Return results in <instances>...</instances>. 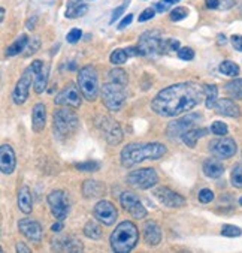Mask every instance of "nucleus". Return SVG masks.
Segmentation results:
<instances>
[{"label": "nucleus", "mask_w": 242, "mask_h": 253, "mask_svg": "<svg viewBox=\"0 0 242 253\" xmlns=\"http://www.w3.org/2000/svg\"><path fill=\"white\" fill-rule=\"evenodd\" d=\"M204 96V87L196 83L173 84L153 99L151 110L162 117H176L198 107Z\"/></svg>", "instance_id": "nucleus-1"}, {"label": "nucleus", "mask_w": 242, "mask_h": 253, "mask_svg": "<svg viewBox=\"0 0 242 253\" xmlns=\"http://www.w3.org/2000/svg\"><path fill=\"white\" fill-rule=\"evenodd\" d=\"M166 153V147L160 142H133L123 148L121 162L124 167H135L143 161L160 159Z\"/></svg>", "instance_id": "nucleus-2"}, {"label": "nucleus", "mask_w": 242, "mask_h": 253, "mask_svg": "<svg viewBox=\"0 0 242 253\" xmlns=\"http://www.w3.org/2000/svg\"><path fill=\"white\" fill-rule=\"evenodd\" d=\"M139 241V231L135 223L124 220L111 234V247L117 253H127L136 247Z\"/></svg>", "instance_id": "nucleus-3"}, {"label": "nucleus", "mask_w": 242, "mask_h": 253, "mask_svg": "<svg viewBox=\"0 0 242 253\" xmlns=\"http://www.w3.org/2000/svg\"><path fill=\"white\" fill-rule=\"evenodd\" d=\"M78 87L81 90V94L93 102L99 94V77L98 72L93 66H84L78 72Z\"/></svg>", "instance_id": "nucleus-4"}, {"label": "nucleus", "mask_w": 242, "mask_h": 253, "mask_svg": "<svg viewBox=\"0 0 242 253\" xmlns=\"http://www.w3.org/2000/svg\"><path fill=\"white\" fill-rule=\"evenodd\" d=\"M53 120H54V132L62 138L70 136L78 127V117L72 110H69V107L56 110L53 114Z\"/></svg>", "instance_id": "nucleus-5"}, {"label": "nucleus", "mask_w": 242, "mask_h": 253, "mask_svg": "<svg viewBox=\"0 0 242 253\" xmlns=\"http://www.w3.org/2000/svg\"><path fill=\"white\" fill-rule=\"evenodd\" d=\"M127 97L126 85L118 83H108L102 87V100L104 105L111 111H118L123 108Z\"/></svg>", "instance_id": "nucleus-6"}, {"label": "nucleus", "mask_w": 242, "mask_h": 253, "mask_svg": "<svg viewBox=\"0 0 242 253\" xmlns=\"http://www.w3.org/2000/svg\"><path fill=\"white\" fill-rule=\"evenodd\" d=\"M201 122H202V117L199 114H188L182 119H178V120L169 123L168 132H166L168 138L172 141H178L179 138L184 136L185 132H188L193 127H196Z\"/></svg>", "instance_id": "nucleus-7"}, {"label": "nucleus", "mask_w": 242, "mask_h": 253, "mask_svg": "<svg viewBox=\"0 0 242 253\" xmlns=\"http://www.w3.org/2000/svg\"><path fill=\"white\" fill-rule=\"evenodd\" d=\"M157 181H159V175L154 168H142L127 175V183L140 190L151 189L153 186L157 184Z\"/></svg>", "instance_id": "nucleus-8"}, {"label": "nucleus", "mask_w": 242, "mask_h": 253, "mask_svg": "<svg viewBox=\"0 0 242 253\" xmlns=\"http://www.w3.org/2000/svg\"><path fill=\"white\" fill-rule=\"evenodd\" d=\"M160 43H162V33L159 30H148L142 33L138 41L140 56H151L159 53Z\"/></svg>", "instance_id": "nucleus-9"}, {"label": "nucleus", "mask_w": 242, "mask_h": 253, "mask_svg": "<svg viewBox=\"0 0 242 253\" xmlns=\"http://www.w3.org/2000/svg\"><path fill=\"white\" fill-rule=\"evenodd\" d=\"M48 204H50L51 213L56 219L63 220L69 213V201L68 195L63 190H53L48 195Z\"/></svg>", "instance_id": "nucleus-10"}, {"label": "nucleus", "mask_w": 242, "mask_h": 253, "mask_svg": "<svg viewBox=\"0 0 242 253\" xmlns=\"http://www.w3.org/2000/svg\"><path fill=\"white\" fill-rule=\"evenodd\" d=\"M33 78H35L33 71H32V68L29 66V68L24 71V74L21 75V78L18 80V83H17V85H15V88H14V91H12V100H14V102H15L17 105H23V104L26 102V100H27L30 87H32V84H33Z\"/></svg>", "instance_id": "nucleus-11"}, {"label": "nucleus", "mask_w": 242, "mask_h": 253, "mask_svg": "<svg viewBox=\"0 0 242 253\" xmlns=\"http://www.w3.org/2000/svg\"><path fill=\"white\" fill-rule=\"evenodd\" d=\"M209 151L217 159H229L236 153V142L233 138H218L214 139L209 145Z\"/></svg>", "instance_id": "nucleus-12"}, {"label": "nucleus", "mask_w": 242, "mask_h": 253, "mask_svg": "<svg viewBox=\"0 0 242 253\" xmlns=\"http://www.w3.org/2000/svg\"><path fill=\"white\" fill-rule=\"evenodd\" d=\"M120 204L135 219H143L147 216V210H145V207L140 204L139 198L133 192H123L120 196Z\"/></svg>", "instance_id": "nucleus-13"}, {"label": "nucleus", "mask_w": 242, "mask_h": 253, "mask_svg": "<svg viewBox=\"0 0 242 253\" xmlns=\"http://www.w3.org/2000/svg\"><path fill=\"white\" fill-rule=\"evenodd\" d=\"M153 195L157 198L159 202H162L163 206L171 207V209H176V207H182L185 204V198L173 190H171L169 187L160 186L153 189Z\"/></svg>", "instance_id": "nucleus-14"}, {"label": "nucleus", "mask_w": 242, "mask_h": 253, "mask_svg": "<svg viewBox=\"0 0 242 253\" xmlns=\"http://www.w3.org/2000/svg\"><path fill=\"white\" fill-rule=\"evenodd\" d=\"M79 87L73 85V84H69L66 85L57 96H56V100L54 104L57 105H66V107H70V108H79L81 104H82V99H81V94L78 90Z\"/></svg>", "instance_id": "nucleus-15"}, {"label": "nucleus", "mask_w": 242, "mask_h": 253, "mask_svg": "<svg viewBox=\"0 0 242 253\" xmlns=\"http://www.w3.org/2000/svg\"><path fill=\"white\" fill-rule=\"evenodd\" d=\"M117 209L114 207L112 202L109 201H99L98 204L94 206V217L98 219L101 223L106 225V226H111L115 223L117 220Z\"/></svg>", "instance_id": "nucleus-16"}, {"label": "nucleus", "mask_w": 242, "mask_h": 253, "mask_svg": "<svg viewBox=\"0 0 242 253\" xmlns=\"http://www.w3.org/2000/svg\"><path fill=\"white\" fill-rule=\"evenodd\" d=\"M32 71H33V87L35 91L37 94H40L45 88H46V83H48V74H50V68H48L42 60H35L30 65Z\"/></svg>", "instance_id": "nucleus-17"}, {"label": "nucleus", "mask_w": 242, "mask_h": 253, "mask_svg": "<svg viewBox=\"0 0 242 253\" xmlns=\"http://www.w3.org/2000/svg\"><path fill=\"white\" fill-rule=\"evenodd\" d=\"M17 159H15V151L11 145L3 144L0 147V169L5 175H11L15 169Z\"/></svg>", "instance_id": "nucleus-18"}, {"label": "nucleus", "mask_w": 242, "mask_h": 253, "mask_svg": "<svg viewBox=\"0 0 242 253\" xmlns=\"http://www.w3.org/2000/svg\"><path fill=\"white\" fill-rule=\"evenodd\" d=\"M18 228H20L21 234L26 238H29L30 241H40L43 231H42V226L39 222L32 220V219H23L18 222Z\"/></svg>", "instance_id": "nucleus-19"}, {"label": "nucleus", "mask_w": 242, "mask_h": 253, "mask_svg": "<svg viewBox=\"0 0 242 253\" xmlns=\"http://www.w3.org/2000/svg\"><path fill=\"white\" fill-rule=\"evenodd\" d=\"M102 132L105 135V139L108 141V144L111 145H117L121 142L123 139V132L120 129V125L111 119H104L102 123Z\"/></svg>", "instance_id": "nucleus-20"}, {"label": "nucleus", "mask_w": 242, "mask_h": 253, "mask_svg": "<svg viewBox=\"0 0 242 253\" xmlns=\"http://www.w3.org/2000/svg\"><path fill=\"white\" fill-rule=\"evenodd\" d=\"M53 250H62V252H81L82 243L81 240L75 237H62L53 240Z\"/></svg>", "instance_id": "nucleus-21"}, {"label": "nucleus", "mask_w": 242, "mask_h": 253, "mask_svg": "<svg viewBox=\"0 0 242 253\" xmlns=\"http://www.w3.org/2000/svg\"><path fill=\"white\" fill-rule=\"evenodd\" d=\"M214 110L217 114L232 117V119H238L241 116V108L233 102L232 99H218Z\"/></svg>", "instance_id": "nucleus-22"}, {"label": "nucleus", "mask_w": 242, "mask_h": 253, "mask_svg": "<svg viewBox=\"0 0 242 253\" xmlns=\"http://www.w3.org/2000/svg\"><path fill=\"white\" fill-rule=\"evenodd\" d=\"M143 238L147 241L148 246L151 247H156L160 241H162V231L160 228L157 226L156 222H147L143 226Z\"/></svg>", "instance_id": "nucleus-23"}, {"label": "nucleus", "mask_w": 242, "mask_h": 253, "mask_svg": "<svg viewBox=\"0 0 242 253\" xmlns=\"http://www.w3.org/2000/svg\"><path fill=\"white\" fill-rule=\"evenodd\" d=\"M32 123H33V130L35 132H42L46 123V108L43 104H36L33 108V116H32Z\"/></svg>", "instance_id": "nucleus-24"}, {"label": "nucleus", "mask_w": 242, "mask_h": 253, "mask_svg": "<svg viewBox=\"0 0 242 253\" xmlns=\"http://www.w3.org/2000/svg\"><path fill=\"white\" fill-rule=\"evenodd\" d=\"M88 11V6L84 3V0H69L66 8V18L75 20L78 17H82Z\"/></svg>", "instance_id": "nucleus-25"}, {"label": "nucleus", "mask_w": 242, "mask_h": 253, "mask_svg": "<svg viewBox=\"0 0 242 253\" xmlns=\"http://www.w3.org/2000/svg\"><path fill=\"white\" fill-rule=\"evenodd\" d=\"M204 172L207 177L209 178H218L221 177V174L224 172V167L221 162H218L217 159H208L204 164Z\"/></svg>", "instance_id": "nucleus-26"}, {"label": "nucleus", "mask_w": 242, "mask_h": 253, "mask_svg": "<svg viewBox=\"0 0 242 253\" xmlns=\"http://www.w3.org/2000/svg\"><path fill=\"white\" fill-rule=\"evenodd\" d=\"M82 193L85 198H99L104 193V186L94 180H87L82 186Z\"/></svg>", "instance_id": "nucleus-27"}, {"label": "nucleus", "mask_w": 242, "mask_h": 253, "mask_svg": "<svg viewBox=\"0 0 242 253\" xmlns=\"http://www.w3.org/2000/svg\"><path fill=\"white\" fill-rule=\"evenodd\" d=\"M32 193L27 186H23L18 193V207L23 213L29 214L32 211Z\"/></svg>", "instance_id": "nucleus-28"}, {"label": "nucleus", "mask_w": 242, "mask_h": 253, "mask_svg": "<svg viewBox=\"0 0 242 253\" xmlns=\"http://www.w3.org/2000/svg\"><path fill=\"white\" fill-rule=\"evenodd\" d=\"M224 90H226V93H227L232 99L241 100V99H242V80H241V78H235V80L229 81V83L224 85Z\"/></svg>", "instance_id": "nucleus-29"}, {"label": "nucleus", "mask_w": 242, "mask_h": 253, "mask_svg": "<svg viewBox=\"0 0 242 253\" xmlns=\"http://www.w3.org/2000/svg\"><path fill=\"white\" fill-rule=\"evenodd\" d=\"M29 45V38H27V35H20V38H17L9 46H8V49H6V54L8 56H17V54H20L23 49L26 48Z\"/></svg>", "instance_id": "nucleus-30"}, {"label": "nucleus", "mask_w": 242, "mask_h": 253, "mask_svg": "<svg viewBox=\"0 0 242 253\" xmlns=\"http://www.w3.org/2000/svg\"><path fill=\"white\" fill-rule=\"evenodd\" d=\"M204 93H205V105H207V108H214L215 107V104H217V97H218V88H217V85H214V84H205L204 85Z\"/></svg>", "instance_id": "nucleus-31"}, {"label": "nucleus", "mask_w": 242, "mask_h": 253, "mask_svg": "<svg viewBox=\"0 0 242 253\" xmlns=\"http://www.w3.org/2000/svg\"><path fill=\"white\" fill-rule=\"evenodd\" d=\"M204 135H207V130H205V129L193 127V129H190L188 132H185V133H184L182 141H184V144H187L188 147H195V145H196V142H198V139H199V138H202Z\"/></svg>", "instance_id": "nucleus-32"}, {"label": "nucleus", "mask_w": 242, "mask_h": 253, "mask_svg": "<svg viewBox=\"0 0 242 253\" xmlns=\"http://www.w3.org/2000/svg\"><path fill=\"white\" fill-rule=\"evenodd\" d=\"M84 234L88 237V238H91V240H101V237H102V229H101V226H99V223L98 222H87L85 223V226H84Z\"/></svg>", "instance_id": "nucleus-33"}, {"label": "nucleus", "mask_w": 242, "mask_h": 253, "mask_svg": "<svg viewBox=\"0 0 242 253\" xmlns=\"http://www.w3.org/2000/svg\"><path fill=\"white\" fill-rule=\"evenodd\" d=\"M220 72L223 75H227V77H238L241 69L239 66L235 63V62H230V60H226L220 65Z\"/></svg>", "instance_id": "nucleus-34"}, {"label": "nucleus", "mask_w": 242, "mask_h": 253, "mask_svg": "<svg viewBox=\"0 0 242 253\" xmlns=\"http://www.w3.org/2000/svg\"><path fill=\"white\" fill-rule=\"evenodd\" d=\"M127 59H129L127 51H126V49H121V48L114 49V51L111 53V57H109L112 65H124L127 62Z\"/></svg>", "instance_id": "nucleus-35"}, {"label": "nucleus", "mask_w": 242, "mask_h": 253, "mask_svg": "<svg viewBox=\"0 0 242 253\" xmlns=\"http://www.w3.org/2000/svg\"><path fill=\"white\" fill-rule=\"evenodd\" d=\"M108 77L111 78V81H112V83H118V84H123V85H126V84H127V74H126L123 69H120V68H114V69H111Z\"/></svg>", "instance_id": "nucleus-36"}, {"label": "nucleus", "mask_w": 242, "mask_h": 253, "mask_svg": "<svg viewBox=\"0 0 242 253\" xmlns=\"http://www.w3.org/2000/svg\"><path fill=\"white\" fill-rule=\"evenodd\" d=\"M230 183L238 187V189H242V165H238L232 169V174H230Z\"/></svg>", "instance_id": "nucleus-37"}, {"label": "nucleus", "mask_w": 242, "mask_h": 253, "mask_svg": "<svg viewBox=\"0 0 242 253\" xmlns=\"http://www.w3.org/2000/svg\"><path fill=\"white\" fill-rule=\"evenodd\" d=\"M211 132H212L214 135H218V136H226L227 132H229V127H227V125L223 123V122H214V123L211 125Z\"/></svg>", "instance_id": "nucleus-38"}, {"label": "nucleus", "mask_w": 242, "mask_h": 253, "mask_svg": "<svg viewBox=\"0 0 242 253\" xmlns=\"http://www.w3.org/2000/svg\"><path fill=\"white\" fill-rule=\"evenodd\" d=\"M221 234H223L224 237H239V235L242 234V231H241V228H238V226L224 225V226L221 228Z\"/></svg>", "instance_id": "nucleus-39"}, {"label": "nucleus", "mask_w": 242, "mask_h": 253, "mask_svg": "<svg viewBox=\"0 0 242 253\" xmlns=\"http://www.w3.org/2000/svg\"><path fill=\"white\" fill-rule=\"evenodd\" d=\"M178 57H179L181 60H187V62H190V60L195 59V51H193V49H191L190 46L179 48V49H178Z\"/></svg>", "instance_id": "nucleus-40"}, {"label": "nucleus", "mask_w": 242, "mask_h": 253, "mask_svg": "<svg viewBox=\"0 0 242 253\" xmlns=\"http://www.w3.org/2000/svg\"><path fill=\"white\" fill-rule=\"evenodd\" d=\"M76 169H81V171H98L101 168V164L99 162H84V164H76L75 165Z\"/></svg>", "instance_id": "nucleus-41"}, {"label": "nucleus", "mask_w": 242, "mask_h": 253, "mask_svg": "<svg viewBox=\"0 0 242 253\" xmlns=\"http://www.w3.org/2000/svg\"><path fill=\"white\" fill-rule=\"evenodd\" d=\"M187 14H188V11H187L185 8L178 6V8H175V9L171 12V20H172V21H181V20H184V18L187 17Z\"/></svg>", "instance_id": "nucleus-42"}, {"label": "nucleus", "mask_w": 242, "mask_h": 253, "mask_svg": "<svg viewBox=\"0 0 242 253\" xmlns=\"http://www.w3.org/2000/svg\"><path fill=\"white\" fill-rule=\"evenodd\" d=\"M214 199V192L209 190V189H202L199 192V201L202 202V204H208V202H211Z\"/></svg>", "instance_id": "nucleus-43"}, {"label": "nucleus", "mask_w": 242, "mask_h": 253, "mask_svg": "<svg viewBox=\"0 0 242 253\" xmlns=\"http://www.w3.org/2000/svg\"><path fill=\"white\" fill-rule=\"evenodd\" d=\"M81 36H82L81 29H72V30L68 33L66 39H68V42H69V43H76V42L81 39Z\"/></svg>", "instance_id": "nucleus-44"}, {"label": "nucleus", "mask_w": 242, "mask_h": 253, "mask_svg": "<svg viewBox=\"0 0 242 253\" xmlns=\"http://www.w3.org/2000/svg\"><path fill=\"white\" fill-rule=\"evenodd\" d=\"M154 14H156V9H153V8H147L145 9L140 15H139V23H145V21H148V20H151L153 17H154Z\"/></svg>", "instance_id": "nucleus-45"}, {"label": "nucleus", "mask_w": 242, "mask_h": 253, "mask_svg": "<svg viewBox=\"0 0 242 253\" xmlns=\"http://www.w3.org/2000/svg\"><path fill=\"white\" fill-rule=\"evenodd\" d=\"M230 42H232V45H233V48L236 49V51H241L242 53V36L235 35V36H232Z\"/></svg>", "instance_id": "nucleus-46"}, {"label": "nucleus", "mask_w": 242, "mask_h": 253, "mask_svg": "<svg viewBox=\"0 0 242 253\" xmlns=\"http://www.w3.org/2000/svg\"><path fill=\"white\" fill-rule=\"evenodd\" d=\"M40 46V42H39V38H35L33 41L29 42V48H27V54H33L36 49Z\"/></svg>", "instance_id": "nucleus-47"}, {"label": "nucleus", "mask_w": 242, "mask_h": 253, "mask_svg": "<svg viewBox=\"0 0 242 253\" xmlns=\"http://www.w3.org/2000/svg\"><path fill=\"white\" fill-rule=\"evenodd\" d=\"M132 21H133V15H132V14H129V15H127V17H124V18H123V21L118 24V30L126 29L127 26H130V24H132Z\"/></svg>", "instance_id": "nucleus-48"}, {"label": "nucleus", "mask_w": 242, "mask_h": 253, "mask_svg": "<svg viewBox=\"0 0 242 253\" xmlns=\"http://www.w3.org/2000/svg\"><path fill=\"white\" fill-rule=\"evenodd\" d=\"M124 9H126V6H118L114 12H112V18H111V24H114L120 17H121V14L124 12Z\"/></svg>", "instance_id": "nucleus-49"}, {"label": "nucleus", "mask_w": 242, "mask_h": 253, "mask_svg": "<svg viewBox=\"0 0 242 253\" xmlns=\"http://www.w3.org/2000/svg\"><path fill=\"white\" fill-rule=\"evenodd\" d=\"M205 5L208 9H218L220 8V0H205Z\"/></svg>", "instance_id": "nucleus-50"}, {"label": "nucleus", "mask_w": 242, "mask_h": 253, "mask_svg": "<svg viewBox=\"0 0 242 253\" xmlns=\"http://www.w3.org/2000/svg\"><path fill=\"white\" fill-rule=\"evenodd\" d=\"M168 9H169V3L165 2V0H163V2L156 3V11H157V12H166Z\"/></svg>", "instance_id": "nucleus-51"}, {"label": "nucleus", "mask_w": 242, "mask_h": 253, "mask_svg": "<svg viewBox=\"0 0 242 253\" xmlns=\"http://www.w3.org/2000/svg\"><path fill=\"white\" fill-rule=\"evenodd\" d=\"M17 252H18V253H30V249L26 247L24 243H18V244H17Z\"/></svg>", "instance_id": "nucleus-52"}, {"label": "nucleus", "mask_w": 242, "mask_h": 253, "mask_svg": "<svg viewBox=\"0 0 242 253\" xmlns=\"http://www.w3.org/2000/svg\"><path fill=\"white\" fill-rule=\"evenodd\" d=\"M51 229H53L54 232H60V231L63 229V223H62V222H59V223L53 225V226H51Z\"/></svg>", "instance_id": "nucleus-53"}, {"label": "nucleus", "mask_w": 242, "mask_h": 253, "mask_svg": "<svg viewBox=\"0 0 242 253\" xmlns=\"http://www.w3.org/2000/svg\"><path fill=\"white\" fill-rule=\"evenodd\" d=\"M218 41H220V42H218L220 45H224V43H226V36L220 35V36H218Z\"/></svg>", "instance_id": "nucleus-54"}, {"label": "nucleus", "mask_w": 242, "mask_h": 253, "mask_svg": "<svg viewBox=\"0 0 242 253\" xmlns=\"http://www.w3.org/2000/svg\"><path fill=\"white\" fill-rule=\"evenodd\" d=\"M165 2H168L169 5H175V3H178L179 0H165Z\"/></svg>", "instance_id": "nucleus-55"}, {"label": "nucleus", "mask_w": 242, "mask_h": 253, "mask_svg": "<svg viewBox=\"0 0 242 253\" xmlns=\"http://www.w3.org/2000/svg\"><path fill=\"white\" fill-rule=\"evenodd\" d=\"M3 18H5V9L2 8V21H3Z\"/></svg>", "instance_id": "nucleus-56"}, {"label": "nucleus", "mask_w": 242, "mask_h": 253, "mask_svg": "<svg viewBox=\"0 0 242 253\" xmlns=\"http://www.w3.org/2000/svg\"><path fill=\"white\" fill-rule=\"evenodd\" d=\"M239 204H241V206H242V198H241V199H239Z\"/></svg>", "instance_id": "nucleus-57"}]
</instances>
